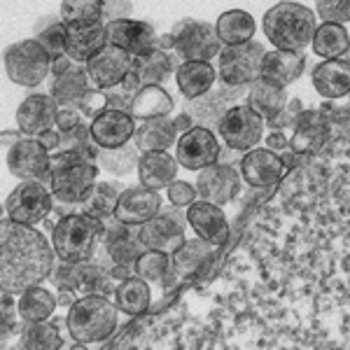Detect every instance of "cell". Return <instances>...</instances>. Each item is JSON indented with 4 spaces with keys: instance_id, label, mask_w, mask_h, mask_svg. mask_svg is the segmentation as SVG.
<instances>
[{
    "instance_id": "cell-37",
    "label": "cell",
    "mask_w": 350,
    "mask_h": 350,
    "mask_svg": "<svg viewBox=\"0 0 350 350\" xmlns=\"http://www.w3.org/2000/svg\"><path fill=\"white\" fill-rule=\"evenodd\" d=\"M135 275L148 280L150 285L171 287L178 280L173 271V255L161 250H145L135 262Z\"/></svg>"
},
{
    "instance_id": "cell-52",
    "label": "cell",
    "mask_w": 350,
    "mask_h": 350,
    "mask_svg": "<svg viewBox=\"0 0 350 350\" xmlns=\"http://www.w3.org/2000/svg\"><path fill=\"white\" fill-rule=\"evenodd\" d=\"M133 5L131 0H105V12L103 21H115V19H131Z\"/></svg>"
},
{
    "instance_id": "cell-43",
    "label": "cell",
    "mask_w": 350,
    "mask_h": 350,
    "mask_svg": "<svg viewBox=\"0 0 350 350\" xmlns=\"http://www.w3.org/2000/svg\"><path fill=\"white\" fill-rule=\"evenodd\" d=\"M105 0H61V19L66 24H94L103 21Z\"/></svg>"
},
{
    "instance_id": "cell-47",
    "label": "cell",
    "mask_w": 350,
    "mask_h": 350,
    "mask_svg": "<svg viewBox=\"0 0 350 350\" xmlns=\"http://www.w3.org/2000/svg\"><path fill=\"white\" fill-rule=\"evenodd\" d=\"M166 199L178 208H189L191 203L199 199V191H196V185H189L185 180H173L166 187Z\"/></svg>"
},
{
    "instance_id": "cell-11",
    "label": "cell",
    "mask_w": 350,
    "mask_h": 350,
    "mask_svg": "<svg viewBox=\"0 0 350 350\" xmlns=\"http://www.w3.org/2000/svg\"><path fill=\"white\" fill-rule=\"evenodd\" d=\"M219 154H222V145H219L217 133L201 124H194L189 131L180 133L175 143V159L187 171L199 173L201 168L217 163Z\"/></svg>"
},
{
    "instance_id": "cell-31",
    "label": "cell",
    "mask_w": 350,
    "mask_h": 350,
    "mask_svg": "<svg viewBox=\"0 0 350 350\" xmlns=\"http://www.w3.org/2000/svg\"><path fill=\"white\" fill-rule=\"evenodd\" d=\"M180 138V131L175 129L173 117H154V120L138 122L135 129V143L143 152L171 150Z\"/></svg>"
},
{
    "instance_id": "cell-41",
    "label": "cell",
    "mask_w": 350,
    "mask_h": 350,
    "mask_svg": "<svg viewBox=\"0 0 350 350\" xmlns=\"http://www.w3.org/2000/svg\"><path fill=\"white\" fill-rule=\"evenodd\" d=\"M66 346V338L59 327L49 320L42 323H26L21 329V348L24 350H59Z\"/></svg>"
},
{
    "instance_id": "cell-1",
    "label": "cell",
    "mask_w": 350,
    "mask_h": 350,
    "mask_svg": "<svg viewBox=\"0 0 350 350\" xmlns=\"http://www.w3.org/2000/svg\"><path fill=\"white\" fill-rule=\"evenodd\" d=\"M56 250L36 227L8 215L0 222V287L12 295L42 285L52 275Z\"/></svg>"
},
{
    "instance_id": "cell-2",
    "label": "cell",
    "mask_w": 350,
    "mask_h": 350,
    "mask_svg": "<svg viewBox=\"0 0 350 350\" xmlns=\"http://www.w3.org/2000/svg\"><path fill=\"white\" fill-rule=\"evenodd\" d=\"M262 28L273 49L304 52L306 47H310L315 31H318V14L301 3L283 0V3H275L273 8L267 10Z\"/></svg>"
},
{
    "instance_id": "cell-13",
    "label": "cell",
    "mask_w": 350,
    "mask_h": 350,
    "mask_svg": "<svg viewBox=\"0 0 350 350\" xmlns=\"http://www.w3.org/2000/svg\"><path fill=\"white\" fill-rule=\"evenodd\" d=\"M196 191H199V199L211 201L215 206H227L234 199H239L243 175L239 166H231V163H211V166L201 168L196 175Z\"/></svg>"
},
{
    "instance_id": "cell-49",
    "label": "cell",
    "mask_w": 350,
    "mask_h": 350,
    "mask_svg": "<svg viewBox=\"0 0 350 350\" xmlns=\"http://www.w3.org/2000/svg\"><path fill=\"white\" fill-rule=\"evenodd\" d=\"M301 112H304V103L299 98L295 100H287V105H285V110L280 112L278 117H275L273 122H269V126L271 129H287V126H292L295 129V124L299 122V117H301Z\"/></svg>"
},
{
    "instance_id": "cell-5",
    "label": "cell",
    "mask_w": 350,
    "mask_h": 350,
    "mask_svg": "<svg viewBox=\"0 0 350 350\" xmlns=\"http://www.w3.org/2000/svg\"><path fill=\"white\" fill-rule=\"evenodd\" d=\"M105 236V219L89 213H72L56 219L52 227V245L56 257L66 262H92Z\"/></svg>"
},
{
    "instance_id": "cell-12",
    "label": "cell",
    "mask_w": 350,
    "mask_h": 350,
    "mask_svg": "<svg viewBox=\"0 0 350 350\" xmlns=\"http://www.w3.org/2000/svg\"><path fill=\"white\" fill-rule=\"evenodd\" d=\"M52 152L36 135H21L8 150V171L16 180H47Z\"/></svg>"
},
{
    "instance_id": "cell-54",
    "label": "cell",
    "mask_w": 350,
    "mask_h": 350,
    "mask_svg": "<svg viewBox=\"0 0 350 350\" xmlns=\"http://www.w3.org/2000/svg\"><path fill=\"white\" fill-rule=\"evenodd\" d=\"M38 138L42 140V145H44V148H47L49 152H52V154H54V152H59V150H61V131H59L56 126H54V129H49V131L40 133Z\"/></svg>"
},
{
    "instance_id": "cell-33",
    "label": "cell",
    "mask_w": 350,
    "mask_h": 350,
    "mask_svg": "<svg viewBox=\"0 0 350 350\" xmlns=\"http://www.w3.org/2000/svg\"><path fill=\"white\" fill-rule=\"evenodd\" d=\"M171 112H173L171 94L163 87L148 84V87H140L135 92L129 115L135 122H145V120H154V117H171Z\"/></svg>"
},
{
    "instance_id": "cell-32",
    "label": "cell",
    "mask_w": 350,
    "mask_h": 350,
    "mask_svg": "<svg viewBox=\"0 0 350 350\" xmlns=\"http://www.w3.org/2000/svg\"><path fill=\"white\" fill-rule=\"evenodd\" d=\"M287 100L290 98H287V92L283 87H275V84L262 80V77L247 87V96H245V103L255 112H259L267 124L273 122L285 110Z\"/></svg>"
},
{
    "instance_id": "cell-40",
    "label": "cell",
    "mask_w": 350,
    "mask_h": 350,
    "mask_svg": "<svg viewBox=\"0 0 350 350\" xmlns=\"http://www.w3.org/2000/svg\"><path fill=\"white\" fill-rule=\"evenodd\" d=\"M56 308H59L56 295H52V292L44 290L40 285L31 287V290L19 295V313L24 318V323H42V320H49Z\"/></svg>"
},
{
    "instance_id": "cell-10",
    "label": "cell",
    "mask_w": 350,
    "mask_h": 350,
    "mask_svg": "<svg viewBox=\"0 0 350 350\" xmlns=\"http://www.w3.org/2000/svg\"><path fill=\"white\" fill-rule=\"evenodd\" d=\"M264 117L250 108L247 103H236L224 112V117L217 124L219 140L224 143V148H231L236 152H250L257 148L264 138Z\"/></svg>"
},
{
    "instance_id": "cell-7",
    "label": "cell",
    "mask_w": 350,
    "mask_h": 350,
    "mask_svg": "<svg viewBox=\"0 0 350 350\" xmlns=\"http://www.w3.org/2000/svg\"><path fill=\"white\" fill-rule=\"evenodd\" d=\"M173 36V54L183 61H215L219 52H222V40L217 36L215 24L199 19H180L178 24L171 28Z\"/></svg>"
},
{
    "instance_id": "cell-45",
    "label": "cell",
    "mask_w": 350,
    "mask_h": 350,
    "mask_svg": "<svg viewBox=\"0 0 350 350\" xmlns=\"http://www.w3.org/2000/svg\"><path fill=\"white\" fill-rule=\"evenodd\" d=\"M315 14L320 21L350 24V0H315Z\"/></svg>"
},
{
    "instance_id": "cell-39",
    "label": "cell",
    "mask_w": 350,
    "mask_h": 350,
    "mask_svg": "<svg viewBox=\"0 0 350 350\" xmlns=\"http://www.w3.org/2000/svg\"><path fill=\"white\" fill-rule=\"evenodd\" d=\"M215 28L222 44H243L255 38L257 21L245 10H229V12L219 14Z\"/></svg>"
},
{
    "instance_id": "cell-34",
    "label": "cell",
    "mask_w": 350,
    "mask_h": 350,
    "mask_svg": "<svg viewBox=\"0 0 350 350\" xmlns=\"http://www.w3.org/2000/svg\"><path fill=\"white\" fill-rule=\"evenodd\" d=\"M313 54L320 59H343L350 49V33L343 24H332V21H320L318 31L313 36Z\"/></svg>"
},
{
    "instance_id": "cell-27",
    "label": "cell",
    "mask_w": 350,
    "mask_h": 350,
    "mask_svg": "<svg viewBox=\"0 0 350 350\" xmlns=\"http://www.w3.org/2000/svg\"><path fill=\"white\" fill-rule=\"evenodd\" d=\"M217 82V68L211 61H183L175 70V84L187 100L201 98Z\"/></svg>"
},
{
    "instance_id": "cell-21",
    "label": "cell",
    "mask_w": 350,
    "mask_h": 350,
    "mask_svg": "<svg viewBox=\"0 0 350 350\" xmlns=\"http://www.w3.org/2000/svg\"><path fill=\"white\" fill-rule=\"evenodd\" d=\"M187 224L194 229L199 239L213 243V245H224L229 241V222L224 217L222 208L211 201L196 199L187 208Z\"/></svg>"
},
{
    "instance_id": "cell-22",
    "label": "cell",
    "mask_w": 350,
    "mask_h": 350,
    "mask_svg": "<svg viewBox=\"0 0 350 350\" xmlns=\"http://www.w3.org/2000/svg\"><path fill=\"white\" fill-rule=\"evenodd\" d=\"M138 236L148 250H161L173 255L185 241V222L175 219L168 213H159L157 217L148 219L138 227Z\"/></svg>"
},
{
    "instance_id": "cell-28",
    "label": "cell",
    "mask_w": 350,
    "mask_h": 350,
    "mask_svg": "<svg viewBox=\"0 0 350 350\" xmlns=\"http://www.w3.org/2000/svg\"><path fill=\"white\" fill-rule=\"evenodd\" d=\"M180 64H175L173 52H163V49H152V52L135 56L133 59V75L143 87L148 84H157L163 87L166 82L175 80V70Z\"/></svg>"
},
{
    "instance_id": "cell-46",
    "label": "cell",
    "mask_w": 350,
    "mask_h": 350,
    "mask_svg": "<svg viewBox=\"0 0 350 350\" xmlns=\"http://www.w3.org/2000/svg\"><path fill=\"white\" fill-rule=\"evenodd\" d=\"M3 320H0V332H3V341H8V336L16 332L19 327H24V318L19 313V301H14L12 292L3 290V310H0Z\"/></svg>"
},
{
    "instance_id": "cell-35",
    "label": "cell",
    "mask_w": 350,
    "mask_h": 350,
    "mask_svg": "<svg viewBox=\"0 0 350 350\" xmlns=\"http://www.w3.org/2000/svg\"><path fill=\"white\" fill-rule=\"evenodd\" d=\"M217 245L203 241L196 236L194 241H185L178 250L173 252V271L175 278H187V275H194L203 264L208 262L213 255H215Z\"/></svg>"
},
{
    "instance_id": "cell-25",
    "label": "cell",
    "mask_w": 350,
    "mask_h": 350,
    "mask_svg": "<svg viewBox=\"0 0 350 350\" xmlns=\"http://www.w3.org/2000/svg\"><path fill=\"white\" fill-rule=\"evenodd\" d=\"M108 44V33H105V21H94V24H68V40L66 54L75 59L77 64H87L94 54Z\"/></svg>"
},
{
    "instance_id": "cell-38",
    "label": "cell",
    "mask_w": 350,
    "mask_h": 350,
    "mask_svg": "<svg viewBox=\"0 0 350 350\" xmlns=\"http://www.w3.org/2000/svg\"><path fill=\"white\" fill-rule=\"evenodd\" d=\"M140 154H143V150L138 148L135 140H131L122 148H100L98 154H96V163H98L100 171L122 178V175L138 171Z\"/></svg>"
},
{
    "instance_id": "cell-56",
    "label": "cell",
    "mask_w": 350,
    "mask_h": 350,
    "mask_svg": "<svg viewBox=\"0 0 350 350\" xmlns=\"http://www.w3.org/2000/svg\"><path fill=\"white\" fill-rule=\"evenodd\" d=\"M173 122H175V129H178L180 133H185V131H189L191 126H194V117L189 115V112H183V115H178V117H173Z\"/></svg>"
},
{
    "instance_id": "cell-19",
    "label": "cell",
    "mask_w": 350,
    "mask_h": 350,
    "mask_svg": "<svg viewBox=\"0 0 350 350\" xmlns=\"http://www.w3.org/2000/svg\"><path fill=\"white\" fill-rule=\"evenodd\" d=\"M161 206L163 203L157 189H150V187H145V185H140V187H129L122 191L115 217L124 224L140 227V224H145L148 219L159 215Z\"/></svg>"
},
{
    "instance_id": "cell-4",
    "label": "cell",
    "mask_w": 350,
    "mask_h": 350,
    "mask_svg": "<svg viewBox=\"0 0 350 350\" xmlns=\"http://www.w3.org/2000/svg\"><path fill=\"white\" fill-rule=\"evenodd\" d=\"M120 306L112 297L87 295L80 297L66 313L70 338L80 346L100 343L115 334L120 325Z\"/></svg>"
},
{
    "instance_id": "cell-36",
    "label": "cell",
    "mask_w": 350,
    "mask_h": 350,
    "mask_svg": "<svg viewBox=\"0 0 350 350\" xmlns=\"http://www.w3.org/2000/svg\"><path fill=\"white\" fill-rule=\"evenodd\" d=\"M115 301L122 313H126L129 318H140V315L148 313L150 304H152L150 283L133 273L131 278H126L124 283H120V287H117Z\"/></svg>"
},
{
    "instance_id": "cell-18",
    "label": "cell",
    "mask_w": 350,
    "mask_h": 350,
    "mask_svg": "<svg viewBox=\"0 0 350 350\" xmlns=\"http://www.w3.org/2000/svg\"><path fill=\"white\" fill-rule=\"evenodd\" d=\"M89 126H92L94 140L98 143V148H122V145L131 143L135 138L138 122L126 110L105 108L98 117L89 122Z\"/></svg>"
},
{
    "instance_id": "cell-23",
    "label": "cell",
    "mask_w": 350,
    "mask_h": 350,
    "mask_svg": "<svg viewBox=\"0 0 350 350\" xmlns=\"http://www.w3.org/2000/svg\"><path fill=\"white\" fill-rule=\"evenodd\" d=\"M304 68H306V56H304V52L271 49L262 61V80L287 89L304 75Z\"/></svg>"
},
{
    "instance_id": "cell-9",
    "label": "cell",
    "mask_w": 350,
    "mask_h": 350,
    "mask_svg": "<svg viewBox=\"0 0 350 350\" xmlns=\"http://www.w3.org/2000/svg\"><path fill=\"white\" fill-rule=\"evenodd\" d=\"M54 201L52 189L44 180H21L5 199V215L19 224L36 227L52 215Z\"/></svg>"
},
{
    "instance_id": "cell-42",
    "label": "cell",
    "mask_w": 350,
    "mask_h": 350,
    "mask_svg": "<svg viewBox=\"0 0 350 350\" xmlns=\"http://www.w3.org/2000/svg\"><path fill=\"white\" fill-rule=\"evenodd\" d=\"M122 185L120 183H108V180H98L94 191L89 194V199L82 203V211L89 213L94 217L108 219L115 215L117 203L122 196Z\"/></svg>"
},
{
    "instance_id": "cell-30",
    "label": "cell",
    "mask_w": 350,
    "mask_h": 350,
    "mask_svg": "<svg viewBox=\"0 0 350 350\" xmlns=\"http://www.w3.org/2000/svg\"><path fill=\"white\" fill-rule=\"evenodd\" d=\"M49 80H52L49 94L54 96L59 105H80L84 96L89 94V89L94 87L84 64L70 68L61 75H49Z\"/></svg>"
},
{
    "instance_id": "cell-20",
    "label": "cell",
    "mask_w": 350,
    "mask_h": 350,
    "mask_svg": "<svg viewBox=\"0 0 350 350\" xmlns=\"http://www.w3.org/2000/svg\"><path fill=\"white\" fill-rule=\"evenodd\" d=\"M61 105L52 94H31L16 108V129L24 135H40L56 124V112Z\"/></svg>"
},
{
    "instance_id": "cell-6",
    "label": "cell",
    "mask_w": 350,
    "mask_h": 350,
    "mask_svg": "<svg viewBox=\"0 0 350 350\" xmlns=\"http://www.w3.org/2000/svg\"><path fill=\"white\" fill-rule=\"evenodd\" d=\"M5 72L14 84L19 87H40V84L52 75V64L54 59L47 54V49L42 47L36 38L28 40H19L10 44L5 49Z\"/></svg>"
},
{
    "instance_id": "cell-48",
    "label": "cell",
    "mask_w": 350,
    "mask_h": 350,
    "mask_svg": "<svg viewBox=\"0 0 350 350\" xmlns=\"http://www.w3.org/2000/svg\"><path fill=\"white\" fill-rule=\"evenodd\" d=\"M77 108L82 110V115L87 117V122H92L94 117H98L100 112L108 108V96H105L103 89H96L92 87L89 89V94L82 98V103L77 105Z\"/></svg>"
},
{
    "instance_id": "cell-24",
    "label": "cell",
    "mask_w": 350,
    "mask_h": 350,
    "mask_svg": "<svg viewBox=\"0 0 350 350\" xmlns=\"http://www.w3.org/2000/svg\"><path fill=\"white\" fill-rule=\"evenodd\" d=\"M313 87L323 98L338 100L350 96V61L348 59H325L313 68Z\"/></svg>"
},
{
    "instance_id": "cell-55",
    "label": "cell",
    "mask_w": 350,
    "mask_h": 350,
    "mask_svg": "<svg viewBox=\"0 0 350 350\" xmlns=\"http://www.w3.org/2000/svg\"><path fill=\"white\" fill-rule=\"evenodd\" d=\"M77 299H80V295H77L75 290H70V287H64V290L56 292V301H59V306H64V308H70Z\"/></svg>"
},
{
    "instance_id": "cell-53",
    "label": "cell",
    "mask_w": 350,
    "mask_h": 350,
    "mask_svg": "<svg viewBox=\"0 0 350 350\" xmlns=\"http://www.w3.org/2000/svg\"><path fill=\"white\" fill-rule=\"evenodd\" d=\"M267 148L280 154L283 150L290 148V138H287V135L280 131V129H273V131L269 133V138H267Z\"/></svg>"
},
{
    "instance_id": "cell-50",
    "label": "cell",
    "mask_w": 350,
    "mask_h": 350,
    "mask_svg": "<svg viewBox=\"0 0 350 350\" xmlns=\"http://www.w3.org/2000/svg\"><path fill=\"white\" fill-rule=\"evenodd\" d=\"M105 96H108V108H115V110H131V100H133V92L126 87V84H117V87H110V89H103Z\"/></svg>"
},
{
    "instance_id": "cell-14",
    "label": "cell",
    "mask_w": 350,
    "mask_h": 350,
    "mask_svg": "<svg viewBox=\"0 0 350 350\" xmlns=\"http://www.w3.org/2000/svg\"><path fill=\"white\" fill-rule=\"evenodd\" d=\"M239 171L243 175V183L252 189H271L283 180L287 171L283 157L269 148H252L241 157Z\"/></svg>"
},
{
    "instance_id": "cell-44",
    "label": "cell",
    "mask_w": 350,
    "mask_h": 350,
    "mask_svg": "<svg viewBox=\"0 0 350 350\" xmlns=\"http://www.w3.org/2000/svg\"><path fill=\"white\" fill-rule=\"evenodd\" d=\"M36 40L47 49V54L52 59H59V56L66 54V40H68V24L64 19H49L44 16V24L38 26L36 31Z\"/></svg>"
},
{
    "instance_id": "cell-15",
    "label": "cell",
    "mask_w": 350,
    "mask_h": 350,
    "mask_svg": "<svg viewBox=\"0 0 350 350\" xmlns=\"http://www.w3.org/2000/svg\"><path fill=\"white\" fill-rule=\"evenodd\" d=\"M133 59L126 49L117 44H105L98 54H94L87 61V72L92 77V84L96 89H110L126 80V75L133 70Z\"/></svg>"
},
{
    "instance_id": "cell-16",
    "label": "cell",
    "mask_w": 350,
    "mask_h": 350,
    "mask_svg": "<svg viewBox=\"0 0 350 350\" xmlns=\"http://www.w3.org/2000/svg\"><path fill=\"white\" fill-rule=\"evenodd\" d=\"M241 96H247V87H229L224 82H215V87L208 94H203L201 98L189 100L191 108L189 115L194 117V122H199L201 126H208L213 131H217V124L224 117L231 105L241 103Z\"/></svg>"
},
{
    "instance_id": "cell-17",
    "label": "cell",
    "mask_w": 350,
    "mask_h": 350,
    "mask_svg": "<svg viewBox=\"0 0 350 350\" xmlns=\"http://www.w3.org/2000/svg\"><path fill=\"white\" fill-rule=\"evenodd\" d=\"M105 33H108L110 44L126 49L131 56H143L152 52V49H157V38H159L154 26L145 19L105 21Z\"/></svg>"
},
{
    "instance_id": "cell-26",
    "label": "cell",
    "mask_w": 350,
    "mask_h": 350,
    "mask_svg": "<svg viewBox=\"0 0 350 350\" xmlns=\"http://www.w3.org/2000/svg\"><path fill=\"white\" fill-rule=\"evenodd\" d=\"M178 168L180 163L168 150H157V152H143L138 161V180L140 185L150 189H163L178 180Z\"/></svg>"
},
{
    "instance_id": "cell-8",
    "label": "cell",
    "mask_w": 350,
    "mask_h": 350,
    "mask_svg": "<svg viewBox=\"0 0 350 350\" xmlns=\"http://www.w3.org/2000/svg\"><path fill=\"white\" fill-rule=\"evenodd\" d=\"M267 56L264 44L255 40L243 44H224L217 56V77L229 87H250L262 77V61Z\"/></svg>"
},
{
    "instance_id": "cell-51",
    "label": "cell",
    "mask_w": 350,
    "mask_h": 350,
    "mask_svg": "<svg viewBox=\"0 0 350 350\" xmlns=\"http://www.w3.org/2000/svg\"><path fill=\"white\" fill-rule=\"evenodd\" d=\"M87 122V117L82 115V110L77 105H61L59 112H56V124L54 126L59 131H68V129L77 126V124Z\"/></svg>"
},
{
    "instance_id": "cell-29",
    "label": "cell",
    "mask_w": 350,
    "mask_h": 350,
    "mask_svg": "<svg viewBox=\"0 0 350 350\" xmlns=\"http://www.w3.org/2000/svg\"><path fill=\"white\" fill-rule=\"evenodd\" d=\"M329 135V124H327L323 112L304 110L299 122L295 124V133L290 138V148L295 154H308L325 145Z\"/></svg>"
},
{
    "instance_id": "cell-3",
    "label": "cell",
    "mask_w": 350,
    "mask_h": 350,
    "mask_svg": "<svg viewBox=\"0 0 350 350\" xmlns=\"http://www.w3.org/2000/svg\"><path fill=\"white\" fill-rule=\"evenodd\" d=\"M98 163L84 152L59 150L52 154V166L44 183L49 185L56 201L84 203L98 183Z\"/></svg>"
}]
</instances>
